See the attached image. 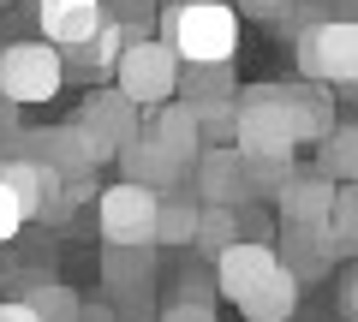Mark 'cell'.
<instances>
[{
  "label": "cell",
  "instance_id": "obj_3",
  "mask_svg": "<svg viewBox=\"0 0 358 322\" xmlns=\"http://www.w3.org/2000/svg\"><path fill=\"white\" fill-rule=\"evenodd\" d=\"M66 84V60L48 42H0V102L6 108H36L54 102Z\"/></svg>",
  "mask_w": 358,
  "mask_h": 322
},
{
  "label": "cell",
  "instance_id": "obj_23",
  "mask_svg": "<svg viewBox=\"0 0 358 322\" xmlns=\"http://www.w3.org/2000/svg\"><path fill=\"white\" fill-rule=\"evenodd\" d=\"M192 245L215 263L221 251L239 245V215H233V209H215V203H197V233H192Z\"/></svg>",
  "mask_w": 358,
  "mask_h": 322
},
{
  "label": "cell",
  "instance_id": "obj_13",
  "mask_svg": "<svg viewBox=\"0 0 358 322\" xmlns=\"http://www.w3.org/2000/svg\"><path fill=\"white\" fill-rule=\"evenodd\" d=\"M334 191H341V185H329L322 173H305V168H293V173H287V185L275 191L281 227H322V215H329Z\"/></svg>",
  "mask_w": 358,
  "mask_h": 322
},
{
  "label": "cell",
  "instance_id": "obj_29",
  "mask_svg": "<svg viewBox=\"0 0 358 322\" xmlns=\"http://www.w3.org/2000/svg\"><path fill=\"white\" fill-rule=\"evenodd\" d=\"M341 310H346V316L358 310V275H341Z\"/></svg>",
  "mask_w": 358,
  "mask_h": 322
},
{
  "label": "cell",
  "instance_id": "obj_6",
  "mask_svg": "<svg viewBox=\"0 0 358 322\" xmlns=\"http://www.w3.org/2000/svg\"><path fill=\"white\" fill-rule=\"evenodd\" d=\"M72 131L84 138L90 161L102 168V161H120V149L143 131V114L120 90H90L84 102H78V114H72Z\"/></svg>",
  "mask_w": 358,
  "mask_h": 322
},
{
  "label": "cell",
  "instance_id": "obj_11",
  "mask_svg": "<svg viewBox=\"0 0 358 322\" xmlns=\"http://www.w3.org/2000/svg\"><path fill=\"white\" fill-rule=\"evenodd\" d=\"M275 102H281L287 126H293L299 143H322L341 119H334V90H322V84H305V78H293V84H275Z\"/></svg>",
  "mask_w": 358,
  "mask_h": 322
},
{
  "label": "cell",
  "instance_id": "obj_22",
  "mask_svg": "<svg viewBox=\"0 0 358 322\" xmlns=\"http://www.w3.org/2000/svg\"><path fill=\"white\" fill-rule=\"evenodd\" d=\"M317 173H322L329 185H352V180H358V126H334L329 138H322Z\"/></svg>",
  "mask_w": 358,
  "mask_h": 322
},
{
  "label": "cell",
  "instance_id": "obj_5",
  "mask_svg": "<svg viewBox=\"0 0 358 322\" xmlns=\"http://www.w3.org/2000/svg\"><path fill=\"white\" fill-rule=\"evenodd\" d=\"M114 90L126 96L138 114L173 102V90H179V60L167 54V42H155V36L126 42V48H120V60H114Z\"/></svg>",
  "mask_w": 358,
  "mask_h": 322
},
{
  "label": "cell",
  "instance_id": "obj_26",
  "mask_svg": "<svg viewBox=\"0 0 358 322\" xmlns=\"http://www.w3.org/2000/svg\"><path fill=\"white\" fill-rule=\"evenodd\" d=\"M18 227H24V209H18V203H13V191L0 185V245H6Z\"/></svg>",
  "mask_w": 358,
  "mask_h": 322
},
{
  "label": "cell",
  "instance_id": "obj_2",
  "mask_svg": "<svg viewBox=\"0 0 358 322\" xmlns=\"http://www.w3.org/2000/svg\"><path fill=\"white\" fill-rule=\"evenodd\" d=\"M155 42H167L179 66H233L239 54V13L227 0H192V6H162Z\"/></svg>",
  "mask_w": 358,
  "mask_h": 322
},
{
  "label": "cell",
  "instance_id": "obj_4",
  "mask_svg": "<svg viewBox=\"0 0 358 322\" xmlns=\"http://www.w3.org/2000/svg\"><path fill=\"white\" fill-rule=\"evenodd\" d=\"M299 78L322 84V90H346L358 84V24L346 18H317L299 30Z\"/></svg>",
  "mask_w": 358,
  "mask_h": 322
},
{
  "label": "cell",
  "instance_id": "obj_32",
  "mask_svg": "<svg viewBox=\"0 0 358 322\" xmlns=\"http://www.w3.org/2000/svg\"><path fill=\"white\" fill-rule=\"evenodd\" d=\"M162 6H192V0H162Z\"/></svg>",
  "mask_w": 358,
  "mask_h": 322
},
{
  "label": "cell",
  "instance_id": "obj_19",
  "mask_svg": "<svg viewBox=\"0 0 358 322\" xmlns=\"http://www.w3.org/2000/svg\"><path fill=\"white\" fill-rule=\"evenodd\" d=\"M322 245H329L334 263L358 257V191H352V185H341V191H334L329 215H322Z\"/></svg>",
  "mask_w": 358,
  "mask_h": 322
},
{
  "label": "cell",
  "instance_id": "obj_28",
  "mask_svg": "<svg viewBox=\"0 0 358 322\" xmlns=\"http://www.w3.org/2000/svg\"><path fill=\"white\" fill-rule=\"evenodd\" d=\"M233 13H251V18H281L287 0H233Z\"/></svg>",
  "mask_w": 358,
  "mask_h": 322
},
{
  "label": "cell",
  "instance_id": "obj_10",
  "mask_svg": "<svg viewBox=\"0 0 358 322\" xmlns=\"http://www.w3.org/2000/svg\"><path fill=\"white\" fill-rule=\"evenodd\" d=\"M36 30L66 60V54H78L96 30H102V0H36Z\"/></svg>",
  "mask_w": 358,
  "mask_h": 322
},
{
  "label": "cell",
  "instance_id": "obj_31",
  "mask_svg": "<svg viewBox=\"0 0 358 322\" xmlns=\"http://www.w3.org/2000/svg\"><path fill=\"white\" fill-rule=\"evenodd\" d=\"M78 322H114V310L108 305H78Z\"/></svg>",
  "mask_w": 358,
  "mask_h": 322
},
{
  "label": "cell",
  "instance_id": "obj_15",
  "mask_svg": "<svg viewBox=\"0 0 358 322\" xmlns=\"http://www.w3.org/2000/svg\"><path fill=\"white\" fill-rule=\"evenodd\" d=\"M275 263H281L299 286L322 281V275L334 269L329 245H322V227H281V233H275Z\"/></svg>",
  "mask_w": 358,
  "mask_h": 322
},
{
  "label": "cell",
  "instance_id": "obj_17",
  "mask_svg": "<svg viewBox=\"0 0 358 322\" xmlns=\"http://www.w3.org/2000/svg\"><path fill=\"white\" fill-rule=\"evenodd\" d=\"M120 173H126V185H143V191H155V197H162V191H179V180H185V173H179L173 161L143 138V131L120 149Z\"/></svg>",
  "mask_w": 358,
  "mask_h": 322
},
{
  "label": "cell",
  "instance_id": "obj_8",
  "mask_svg": "<svg viewBox=\"0 0 358 322\" xmlns=\"http://www.w3.org/2000/svg\"><path fill=\"white\" fill-rule=\"evenodd\" d=\"M13 155H24V161H36V168H48L60 185H78L96 173V161H90L84 138H78L72 126H36V131H13Z\"/></svg>",
  "mask_w": 358,
  "mask_h": 322
},
{
  "label": "cell",
  "instance_id": "obj_30",
  "mask_svg": "<svg viewBox=\"0 0 358 322\" xmlns=\"http://www.w3.org/2000/svg\"><path fill=\"white\" fill-rule=\"evenodd\" d=\"M0 322H36V316H30L18 298H0Z\"/></svg>",
  "mask_w": 358,
  "mask_h": 322
},
{
  "label": "cell",
  "instance_id": "obj_1",
  "mask_svg": "<svg viewBox=\"0 0 358 322\" xmlns=\"http://www.w3.org/2000/svg\"><path fill=\"white\" fill-rule=\"evenodd\" d=\"M233 149H239L245 173H251V191L257 203L275 197L287 185V173L299 168V138L287 126L281 102H275V84H251V90L233 96Z\"/></svg>",
  "mask_w": 358,
  "mask_h": 322
},
{
  "label": "cell",
  "instance_id": "obj_20",
  "mask_svg": "<svg viewBox=\"0 0 358 322\" xmlns=\"http://www.w3.org/2000/svg\"><path fill=\"white\" fill-rule=\"evenodd\" d=\"M126 42H138V36L102 18V30H96V36H90L78 54H66V60H72V72H78V78H96V72H114V60H120V48H126Z\"/></svg>",
  "mask_w": 358,
  "mask_h": 322
},
{
  "label": "cell",
  "instance_id": "obj_25",
  "mask_svg": "<svg viewBox=\"0 0 358 322\" xmlns=\"http://www.w3.org/2000/svg\"><path fill=\"white\" fill-rule=\"evenodd\" d=\"M102 18L131 36H155V18H162V0H102Z\"/></svg>",
  "mask_w": 358,
  "mask_h": 322
},
{
  "label": "cell",
  "instance_id": "obj_34",
  "mask_svg": "<svg viewBox=\"0 0 358 322\" xmlns=\"http://www.w3.org/2000/svg\"><path fill=\"white\" fill-rule=\"evenodd\" d=\"M0 6H6V0H0Z\"/></svg>",
  "mask_w": 358,
  "mask_h": 322
},
{
  "label": "cell",
  "instance_id": "obj_9",
  "mask_svg": "<svg viewBox=\"0 0 358 322\" xmlns=\"http://www.w3.org/2000/svg\"><path fill=\"white\" fill-rule=\"evenodd\" d=\"M192 185H197V203H215V209H245V203H257V191H251V173H245V161H239V149L233 143H215V149H203L192 161Z\"/></svg>",
  "mask_w": 358,
  "mask_h": 322
},
{
  "label": "cell",
  "instance_id": "obj_21",
  "mask_svg": "<svg viewBox=\"0 0 358 322\" xmlns=\"http://www.w3.org/2000/svg\"><path fill=\"white\" fill-rule=\"evenodd\" d=\"M192 233H197V197L167 191L155 209V245H192Z\"/></svg>",
  "mask_w": 358,
  "mask_h": 322
},
{
  "label": "cell",
  "instance_id": "obj_33",
  "mask_svg": "<svg viewBox=\"0 0 358 322\" xmlns=\"http://www.w3.org/2000/svg\"><path fill=\"white\" fill-rule=\"evenodd\" d=\"M0 286H6V263H0Z\"/></svg>",
  "mask_w": 358,
  "mask_h": 322
},
{
  "label": "cell",
  "instance_id": "obj_18",
  "mask_svg": "<svg viewBox=\"0 0 358 322\" xmlns=\"http://www.w3.org/2000/svg\"><path fill=\"white\" fill-rule=\"evenodd\" d=\"M102 281L114 298L143 293L155 281V245H102Z\"/></svg>",
  "mask_w": 358,
  "mask_h": 322
},
{
  "label": "cell",
  "instance_id": "obj_14",
  "mask_svg": "<svg viewBox=\"0 0 358 322\" xmlns=\"http://www.w3.org/2000/svg\"><path fill=\"white\" fill-rule=\"evenodd\" d=\"M0 185L13 191V203L24 209V221H42L54 209V197H60V180L48 168H36V161H24V155H0Z\"/></svg>",
  "mask_w": 358,
  "mask_h": 322
},
{
  "label": "cell",
  "instance_id": "obj_12",
  "mask_svg": "<svg viewBox=\"0 0 358 322\" xmlns=\"http://www.w3.org/2000/svg\"><path fill=\"white\" fill-rule=\"evenodd\" d=\"M143 138L155 143V149L173 161L179 173H192V161L203 155V138H197V126H192V114L179 102H162V108H150L143 114Z\"/></svg>",
  "mask_w": 358,
  "mask_h": 322
},
{
  "label": "cell",
  "instance_id": "obj_7",
  "mask_svg": "<svg viewBox=\"0 0 358 322\" xmlns=\"http://www.w3.org/2000/svg\"><path fill=\"white\" fill-rule=\"evenodd\" d=\"M155 209L162 197L143 191V185H108L96 191V233H102V245H155Z\"/></svg>",
  "mask_w": 358,
  "mask_h": 322
},
{
  "label": "cell",
  "instance_id": "obj_27",
  "mask_svg": "<svg viewBox=\"0 0 358 322\" xmlns=\"http://www.w3.org/2000/svg\"><path fill=\"white\" fill-rule=\"evenodd\" d=\"M162 322H215V305H185V298H179Z\"/></svg>",
  "mask_w": 358,
  "mask_h": 322
},
{
  "label": "cell",
  "instance_id": "obj_24",
  "mask_svg": "<svg viewBox=\"0 0 358 322\" xmlns=\"http://www.w3.org/2000/svg\"><path fill=\"white\" fill-rule=\"evenodd\" d=\"M233 66H179V90L173 102H215V96H233Z\"/></svg>",
  "mask_w": 358,
  "mask_h": 322
},
{
  "label": "cell",
  "instance_id": "obj_16",
  "mask_svg": "<svg viewBox=\"0 0 358 322\" xmlns=\"http://www.w3.org/2000/svg\"><path fill=\"white\" fill-rule=\"evenodd\" d=\"M13 298H18L36 322H78V293H72L66 281H54L48 269H24Z\"/></svg>",
  "mask_w": 358,
  "mask_h": 322
}]
</instances>
